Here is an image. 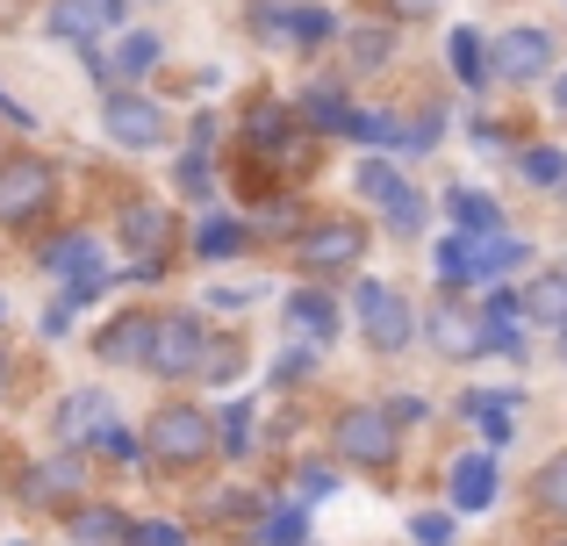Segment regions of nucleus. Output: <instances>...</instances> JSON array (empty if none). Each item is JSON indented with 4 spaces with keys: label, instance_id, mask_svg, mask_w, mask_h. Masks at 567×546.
Instances as JSON below:
<instances>
[{
    "label": "nucleus",
    "instance_id": "38",
    "mask_svg": "<svg viewBox=\"0 0 567 546\" xmlns=\"http://www.w3.org/2000/svg\"><path fill=\"white\" fill-rule=\"evenodd\" d=\"M560 360H567V323H560Z\"/></svg>",
    "mask_w": 567,
    "mask_h": 546
},
{
    "label": "nucleus",
    "instance_id": "20",
    "mask_svg": "<svg viewBox=\"0 0 567 546\" xmlns=\"http://www.w3.org/2000/svg\"><path fill=\"white\" fill-rule=\"evenodd\" d=\"M525 309H532L539 323H554V331H560V323H567V267H560V274H539V280H532Z\"/></svg>",
    "mask_w": 567,
    "mask_h": 546
},
{
    "label": "nucleus",
    "instance_id": "21",
    "mask_svg": "<svg viewBox=\"0 0 567 546\" xmlns=\"http://www.w3.org/2000/svg\"><path fill=\"white\" fill-rule=\"evenodd\" d=\"M302 115H309L317 130H360V115H352V109H346V94H331V86H317V94L302 101Z\"/></svg>",
    "mask_w": 567,
    "mask_h": 546
},
{
    "label": "nucleus",
    "instance_id": "11",
    "mask_svg": "<svg viewBox=\"0 0 567 546\" xmlns=\"http://www.w3.org/2000/svg\"><path fill=\"white\" fill-rule=\"evenodd\" d=\"M43 267L72 280V302H80V295H94L101 280H109V274H101V245L94 238H58L51 253H43Z\"/></svg>",
    "mask_w": 567,
    "mask_h": 546
},
{
    "label": "nucleus",
    "instance_id": "19",
    "mask_svg": "<svg viewBox=\"0 0 567 546\" xmlns=\"http://www.w3.org/2000/svg\"><path fill=\"white\" fill-rule=\"evenodd\" d=\"M72 546H130V525L115 511H72Z\"/></svg>",
    "mask_w": 567,
    "mask_h": 546
},
{
    "label": "nucleus",
    "instance_id": "23",
    "mask_svg": "<svg viewBox=\"0 0 567 546\" xmlns=\"http://www.w3.org/2000/svg\"><path fill=\"white\" fill-rule=\"evenodd\" d=\"M532 496H539L546 511H567V453H560V461H546L539 475H532Z\"/></svg>",
    "mask_w": 567,
    "mask_h": 546
},
{
    "label": "nucleus",
    "instance_id": "33",
    "mask_svg": "<svg viewBox=\"0 0 567 546\" xmlns=\"http://www.w3.org/2000/svg\"><path fill=\"white\" fill-rule=\"evenodd\" d=\"M295 37H302V43H317V37H331V14H317V8H302V14H295Z\"/></svg>",
    "mask_w": 567,
    "mask_h": 546
},
{
    "label": "nucleus",
    "instance_id": "34",
    "mask_svg": "<svg viewBox=\"0 0 567 546\" xmlns=\"http://www.w3.org/2000/svg\"><path fill=\"white\" fill-rule=\"evenodd\" d=\"M280 130H288V115H280V109H251V137H280Z\"/></svg>",
    "mask_w": 567,
    "mask_h": 546
},
{
    "label": "nucleus",
    "instance_id": "24",
    "mask_svg": "<svg viewBox=\"0 0 567 546\" xmlns=\"http://www.w3.org/2000/svg\"><path fill=\"white\" fill-rule=\"evenodd\" d=\"M381 58H388V29H381V22H360V29H352V65L374 72Z\"/></svg>",
    "mask_w": 567,
    "mask_h": 546
},
{
    "label": "nucleus",
    "instance_id": "9",
    "mask_svg": "<svg viewBox=\"0 0 567 546\" xmlns=\"http://www.w3.org/2000/svg\"><path fill=\"white\" fill-rule=\"evenodd\" d=\"M86 490V453L80 446H65V453H51V461H43L37 467V475H29L22 482V496H29V504H72V496H80Z\"/></svg>",
    "mask_w": 567,
    "mask_h": 546
},
{
    "label": "nucleus",
    "instance_id": "17",
    "mask_svg": "<svg viewBox=\"0 0 567 546\" xmlns=\"http://www.w3.org/2000/svg\"><path fill=\"white\" fill-rule=\"evenodd\" d=\"M109 424V395L101 389H86V395H72L65 410H58V432H65V446H80L86 432H101Z\"/></svg>",
    "mask_w": 567,
    "mask_h": 546
},
{
    "label": "nucleus",
    "instance_id": "5",
    "mask_svg": "<svg viewBox=\"0 0 567 546\" xmlns=\"http://www.w3.org/2000/svg\"><path fill=\"white\" fill-rule=\"evenodd\" d=\"M101 123H109L115 144H137V152L166 137V109L144 101V94H109V101H101Z\"/></svg>",
    "mask_w": 567,
    "mask_h": 546
},
{
    "label": "nucleus",
    "instance_id": "30",
    "mask_svg": "<svg viewBox=\"0 0 567 546\" xmlns=\"http://www.w3.org/2000/svg\"><path fill=\"white\" fill-rule=\"evenodd\" d=\"M152 58H158V37H144V29H137V37H123V72H144Z\"/></svg>",
    "mask_w": 567,
    "mask_h": 546
},
{
    "label": "nucleus",
    "instance_id": "2",
    "mask_svg": "<svg viewBox=\"0 0 567 546\" xmlns=\"http://www.w3.org/2000/svg\"><path fill=\"white\" fill-rule=\"evenodd\" d=\"M360 253H367V230L360 224H317V230H302L295 238V259H302L309 274H346V267H360Z\"/></svg>",
    "mask_w": 567,
    "mask_h": 546
},
{
    "label": "nucleus",
    "instance_id": "6",
    "mask_svg": "<svg viewBox=\"0 0 567 546\" xmlns=\"http://www.w3.org/2000/svg\"><path fill=\"white\" fill-rule=\"evenodd\" d=\"M144 367H158V374H194V367H202V323L194 317H158Z\"/></svg>",
    "mask_w": 567,
    "mask_h": 546
},
{
    "label": "nucleus",
    "instance_id": "37",
    "mask_svg": "<svg viewBox=\"0 0 567 546\" xmlns=\"http://www.w3.org/2000/svg\"><path fill=\"white\" fill-rule=\"evenodd\" d=\"M554 109H567V72H560V86H554Z\"/></svg>",
    "mask_w": 567,
    "mask_h": 546
},
{
    "label": "nucleus",
    "instance_id": "27",
    "mask_svg": "<svg viewBox=\"0 0 567 546\" xmlns=\"http://www.w3.org/2000/svg\"><path fill=\"white\" fill-rule=\"evenodd\" d=\"M237 367H245V352H237V346H216V352L202 346V374H208V381H230Z\"/></svg>",
    "mask_w": 567,
    "mask_h": 546
},
{
    "label": "nucleus",
    "instance_id": "22",
    "mask_svg": "<svg viewBox=\"0 0 567 546\" xmlns=\"http://www.w3.org/2000/svg\"><path fill=\"white\" fill-rule=\"evenodd\" d=\"M453 216L467 238H496V202L488 195H453Z\"/></svg>",
    "mask_w": 567,
    "mask_h": 546
},
{
    "label": "nucleus",
    "instance_id": "18",
    "mask_svg": "<svg viewBox=\"0 0 567 546\" xmlns=\"http://www.w3.org/2000/svg\"><path fill=\"white\" fill-rule=\"evenodd\" d=\"M288 323H295L302 338H331V331H338V302H331V295H317V288H302V295L288 302Z\"/></svg>",
    "mask_w": 567,
    "mask_h": 546
},
{
    "label": "nucleus",
    "instance_id": "25",
    "mask_svg": "<svg viewBox=\"0 0 567 546\" xmlns=\"http://www.w3.org/2000/svg\"><path fill=\"white\" fill-rule=\"evenodd\" d=\"M453 72H460V80H482V37H474V29L453 37Z\"/></svg>",
    "mask_w": 567,
    "mask_h": 546
},
{
    "label": "nucleus",
    "instance_id": "31",
    "mask_svg": "<svg viewBox=\"0 0 567 546\" xmlns=\"http://www.w3.org/2000/svg\"><path fill=\"white\" fill-rule=\"evenodd\" d=\"M416 546H453V518H439V511L416 518Z\"/></svg>",
    "mask_w": 567,
    "mask_h": 546
},
{
    "label": "nucleus",
    "instance_id": "32",
    "mask_svg": "<svg viewBox=\"0 0 567 546\" xmlns=\"http://www.w3.org/2000/svg\"><path fill=\"white\" fill-rule=\"evenodd\" d=\"M439 8H445V0H388V14H395V22H431Z\"/></svg>",
    "mask_w": 567,
    "mask_h": 546
},
{
    "label": "nucleus",
    "instance_id": "1",
    "mask_svg": "<svg viewBox=\"0 0 567 546\" xmlns=\"http://www.w3.org/2000/svg\"><path fill=\"white\" fill-rule=\"evenodd\" d=\"M144 446H152V461H166V467H194L202 453H216V424H208L202 410L173 403V410H158V418H152Z\"/></svg>",
    "mask_w": 567,
    "mask_h": 546
},
{
    "label": "nucleus",
    "instance_id": "29",
    "mask_svg": "<svg viewBox=\"0 0 567 546\" xmlns=\"http://www.w3.org/2000/svg\"><path fill=\"white\" fill-rule=\"evenodd\" d=\"M245 439H251V403H237V410H230V424H223V453H251Z\"/></svg>",
    "mask_w": 567,
    "mask_h": 546
},
{
    "label": "nucleus",
    "instance_id": "8",
    "mask_svg": "<svg viewBox=\"0 0 567 546\" xmlns=\"http://www.w3.org/2000/svg\"><path fill=\"white\" fill-rule=\"evenodd\" d=\"M360 187H367V195H374L381 209H388V224H395L402 238H410V230L424 224V202H416V187L402 181L395 166H381V158H367V166H360Z\"/></svg>",
    "mask_w": 567,
    "mask_h": 546
},
{
    "label": "nucleus",
    "instance_id": "10",
    "mask_svg": "<svg viewBox=\"0 0 567 546\" xmlns=\"http://www.w3.org/2000/svg\"><path fill=\"white\" fill-rule=\"evenodd\" d=\"M546 65H554V37H546V29H511V37L496 43V80H511V86L539 80Z\"/></svg>",
    "mask_w": 567,
    "mask_h": 546
},
{
    "label": "nucleus",
    "instance_id": "28",
    "mask_svg": "<svg viewBox=\"0 0 567 546\" xmlns=\"http://www.w3.org/2000/svg\"><path fill=\"white\" fill-rule=\"evenodd\" d=\"M237 245H245V230L237 224H202V253L216 259V253H237Z\"/></svg>",
    "mask_w": 567,
    "mask_h": 546
},
{
    "label": "nucleus",
    "instance_id": "16",
    "mask_svg": "<svg viewBox=\"0 0 567 546\" xmlns=\"http://www.w3.org/2000/svg\"><path fill=\"white\" fill-rule=\"evenodd\" d=\"M123 245L137 259L166 253V209H152V202H137V209H123Z\"/></svg>",
    "mask_w": 567,
    "mask_h": 546
},
{
    "label": "nucleus",
    "instance_id": "7",
    "mask_svg": "<svg viewBox=\"0 0 567 546\" xmlns=\"http://www.w3.org/2000/svg\"><path fill=\"white\" fill-rule=\"evenodd\" d=\"M360 323H367V338H374L381 352L410 346V302H402L395 288H381V280H367V288H360Z\"/></svg>",
    "mask_w": 567,
    "mask_h": 546
},
{
    "label": "nucleus",
    "instance_id": "12",
    "mask_svg": "<svg viewBox=\"0 0 567 546\" xmlns=\"http://www.w3.org/2000/svg\"><path fill=\"white\" fill-rule=\"evenodd\" d=\"M51 37H65V43H86V37H101V29L115 22V0H51Z\"/></svg>",
    "mask_w": 567,
    "mask_h": 546
},
{
    "label": "nucleus",
    "instance_id": "3",
    "mask_svg": "<svg viewBox=\"0 0 567 546\" xmlns=\"http://www.w3.org/2000/svg\"><path fill=\"white\" fill-rule=\"evenodd\" d=\"M331 446L346 453V461H367V467H381L388 453H395V424H388V410L360 403V410H346V418L331 424Z\"/></svg>",
    "mask_w": 567,
    "mask_h": 546
},
{
    "label": "nucleus",
    "instance_id": "26",
    "mask_svg": "<svg viewBox=\"0 0 567 546\" xmlns=\"http://www.w3.org/2000/svg\"><path fill=\"white\" fill-rule=\"evenodd\" d=\"M295 539H302V504L280 511V518H266V533H259V546H295Z\"/></svg>",
    "mask_w": 567,
    "mask_h": 546
},
{
    "label": "nucleus",
    "instance_id": "14",
    "mask_svg": "<svg viewBox=\"0 0 567 546\" xmlns=\"http://www.w3.org/2000/svg\"><path fill=\"white\" fill-rule=\"evenodd\" d=\"M488 496H496V461H488V453H467V461L453 467V504L460 511H488Z\"/></svg>",
    "mask_w": 567,
    "mask_h": 546
},
{
    "label": "nucleus",
    "instance_id": "4",
    "mask_svg": "<svg viewBox=\"0 0 567 546\" xmlns=\"http://www.w3.org/2000/svg\"><path fill=\"white\" fill-rule=\"evenodd\" d=\"M43 202H51V166L43 158H8L0 166V216L29 224V216H43Z\"/></svg>",
    "mask_w": 567,
    "mask_h": 546
},
{
    "label": "nucleus",
    "instance_id": "15",
    "mask_svg": "<svg viewBox=\"0 0 567 546\" xmlns=\"http://www.w3.org/2000/svg\"><path fill=\"white\" fill-rule=\"evenodd\" d=\"M94 346H101V360H115V367H123V360H144V352H152V317H115Z\"/></svg>",
    "mask_w": 567,
    "mask_h": 546
},
{
    "label": "nucleus",
    "instance_id": "35",
    "mask_svg": "<svg viewBox=\"0 0 567 546\" xmlns=\"http://www.w3.org/2000/svg\"><path fill=\"white\" fill-rule=\"evenodd\" d=\"M130 539H137V546H181V525H137Z\"/></svg>",
    "mask_w": 567,
    "mask_h": 546
},
{
    "label": "nucleus",
    "instance_id": "13",
    "mask_svg": "<svg viewBox=\"0 0 567 546\" xmlns=\"http://www.w3.org/2000/svg\"><path fill=\"white\" fill-rule=\"evenodd\" d=\"M431 338H439V352H453V360H467V352H482V323L467 317L460 302H439V317H431Z\"/></svg>",
    "mask_w": 567,
    "mask_h": 546
},
{
    "label": "nucleus",
    "instance_id": "36",
    "mask_svg": "<svg viewBox=\"0 0 567 546\" xmlns=\"http://www.w3.org/2000/svg\"><path fill=\"white\" fill-rule=\"evenodd\" d=\"M525 173L532 181H560V158L554 152H525Z\"/></svg>",
    "mask_w": 567,
    "mask_h": 546
}]
</instances>
